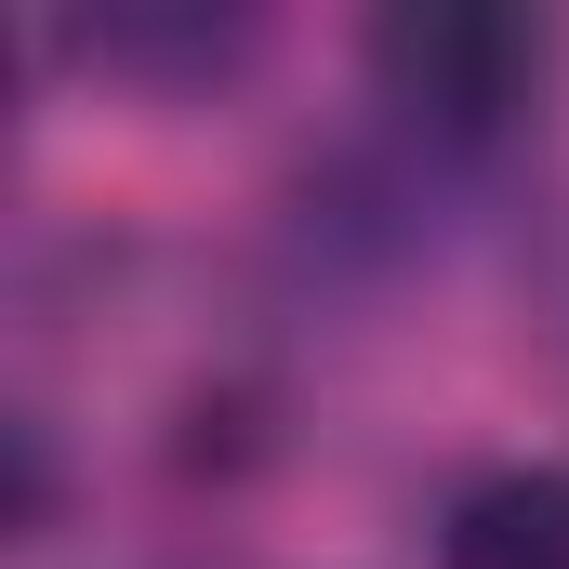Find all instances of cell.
<instances>
[{"mask_svg":"<svg viewBox=\"0 0 569 569\" xmlns=\"http://www.w3.org/2000/svg\"><path fill=\"white\" fill-rule=\"evenodd\" d=\"M371 80H385V107L425 146L477 159V146H517L543 120L557 27L543 13H490V0H425V13H385L371 27Z\"/></svg>","mask_w":569,"mask_h":569,"instance_id":"cell-1","label":"cell"},{"mask_svg":"<svg viewBox=\"0 0 569 569\" xmlns=\"http://www.w3.org/2000/svg\"><path fill=\"white\" fill-rule=\"evenodd\" d=\"M437 569H569V463H503L450 503Z\"/></svg>","mask_w":569,"mask_h":569,"instance_id":"cell-2","label":"cell"}]
</instances>
